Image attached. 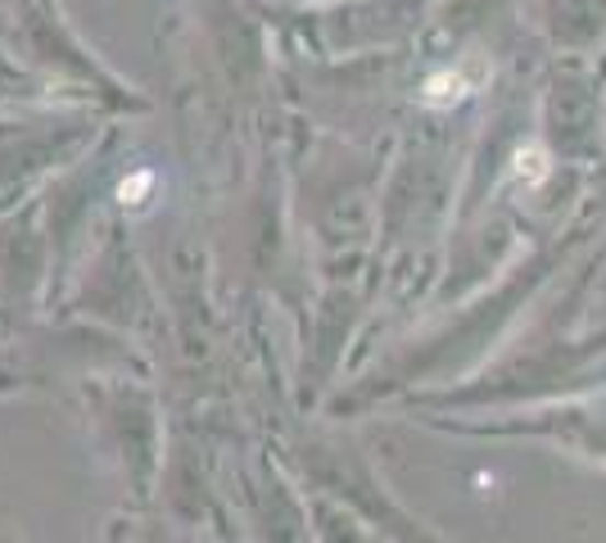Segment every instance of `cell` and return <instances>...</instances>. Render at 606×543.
Listing matches in <instances>:
<instances>
[{
    "label": "cell",
    "mask_w": 606,
    "mask_h": 543,
    "mask_svg": "<svg viewBox=\"0 0 606 543\" xmlns=\"http://www.w3.org/2000/svg\"><path fill=\"white\" fill-rule=\"evenodd\" d=\"M149 186H155V177H149V172H136V177H127L123 181V204H145V195H149Z\"/></svg>",
    "instance_id": "3"
},
{
    "label": "cell",
    "mask_w": 606,
    "mask_h": 543,
    "mask_svg": "<svg viewBox=\"0 0 606 543\" xmlns=\"http://www.w3.org/2000/svg\"><path fill=\"white\" fill-rule=\"evenodd\" d=\"M512 177L525 191L543 186V181L552 177V155L543 150V145H525V150H516V159H512Z\"/></svg>",
    "instance_id": "1"
},
{
    "label": "cell",
    "mask_w": 606,
    "mask_h": 543,
    "mask_svg": "<svg viewBox=\"0 0 606 543\" xmlns=\"http://www.w3.org/2000/svg\"><path fill=\"white\" fill-rule=\"evenodd\" d=\"M422 95H426V104H458V100L471 95V82L462 78V72H435Z\"/></svg>",
    "instance_id": "2"
}]
</instances>
